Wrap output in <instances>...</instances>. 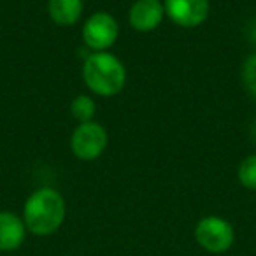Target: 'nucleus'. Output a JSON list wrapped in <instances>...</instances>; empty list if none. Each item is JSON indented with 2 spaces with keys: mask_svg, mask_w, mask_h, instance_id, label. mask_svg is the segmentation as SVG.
Listing matches in <instances>:
<instances>
[{
  "mask_svg": "<svg viewBox=\"0 0 256 256\" xmlns=\"http://www.w3.org/2000/svg\"><path fill=\"white\" fill-rule=\"evenodd\" d=\"M65 200L54 188H39L26 198L23 207V221L30 234L48 237L64 224Z\"/></svg>",
  "mask_w": 256,
  "mask_h": 256,
  "instance_id": "1",
  "label": "nucleus"
},
{
  "mask_svg": "<svg viewBox=\"0 0 256 256\" xmlns=\"http://www.w3.org/2000/svg\"><path fill=\"white\" fill-rule=\"evenodd\" d=\"M82 81L98 96H114L124 88L126 68L123 62L109 51H95L82 64Z\"/></svg>",
  "mask_w": 256,
  "mask_h": 256,
  "instance_id": "2",
  "label": "nucleus"
},
{
  "mask_svg": "<svg viewBox=\"0 0 256 256\" xmlns=\"http://www.w3.org/2000/svg\"><path fill=\"white\" fill-rule=\"evenodd\" d=\"M109 136L107 130L96 121L79 123L70 137V151L82 162H93L106 151Z\"/></svg>",
  "mask_w": 256,
  "mask_h": 256,
  "instance_id": "3",
  "label": "nucleus"
},
{
  "mask_svg": "<svg viewBox=\"0 0 256 256\" xmlns=\"http://www.w3.org/2000/svg\"><path fill=\"white\" fill-rule=\"evenodd\" d=\"M195 240L202 249L212 254L228 251L235 240L234 226L220 216H206L195 226Z\"/></svg>",
  "mask_w": 256,
  "mask_h": 256,
  "instance_id": "4",
  "label": "nucleus"
},
{
  "mask_svg": "<svg viewBox=\"0 0 256 256\" xmlns=\"http://www.w3.org/2000/svg\"><path fill=\"white\" fill-rule=\"evenodd\" d=\"M118 34L120 26L116 18L106 11L93 12L82 26V40L90 50H93V53L112 48L118 40Z\"/></svg>",
  "mask_w": 256,
  "mask_h": 256,
  "instance_id": "5",
  "label": "nucleus"
},
{
  "mask_svg": "<svg viewBox=\"0 0 256 256\" xmlns=\"http://www.w3.org/2000/svg\"><path fill=\"white\" fill-rule=\"evenodd\" d=\"M164 8L170 22L182 28L200 26L210 12L209 0H165Z\"/></svg>",
  "mask_w": 256,
  "mask_h": 256,
  "instance_id": "6",
  "label": "nucleus"
},
{
  "mask_svg": "<svg viewBox=\"0 0 256 256\" xmlns=\"http://www.w3.org/2000/svg\"><path fill=\"white\" fill-rule=\"evenodd\" d=\"M165 16V8L160 0H136L128 12L130 26L137 32H153L160 26Z\"/></svg>",
  "mask_w": 256,
  "mask_h": 256,
  "instance_id": "7",
  "label": "nucleus"
},
{
  "mask_svg": "<svg viewBox=\"0 0 256 256\" xmlns=\"http://www.w3.org/2000/svg\"><path fill=\"white\" fill-rule=\"evenodd\" d=\"M26 226L23 218L9 210H0V251H14L25 242Z\"/></svg>",
  "mask_w": 256,
  "mask_h": 256,
  "instance_id": "8",
  "label": "nucleus"
},
{
  "mask_svg": "<svg viewBox=\"0 0 256 256\" xmlns=\"http://www.w3.org/2000/svg\"><path fill=\"white\" fill-rule=\"evenodd\" d=\"M82 0H48V12L58 26H72L81 20Z\"/></svg>",
  "mask_w": 256,
  "mask_h": 256,
  "instance_id": "9",
  "label": "nucleus"
},
{
  "mask_svg": "<svg viewBox=\"0 0 256 256\" xmlns=\"http://www.w3.org/2000/svg\"><path fill=\"white\" fill-rule=\"evenodd\" d=\"M96 112V104L92 96L88 95H78L70 104V114L79 123H88L93 121Z\"/></svg>",
  "mask_w": 256,
  "mask_h": 256,
  "instance_id": "10",
  "label": "nucleus"
},
{
  "mask_svg": "<svg viewBox=\"0 0 256 256\" xmlns=\"http://www.w3.org/2000/svg\"><path fill=\"white\" fill-rule=\"evenodd\" d=\"M237 178L238 182H240L244 188L251 190V192H256V154H251V156L244 158L238 165L237 170Z\"/></svg>",
  "mask_w": 256,
  "mask_h": 256,
  "instance_id": "11",
  "label": "nucleus"
},
{
  "mask_svg": "<svg viewBox=\"0 0 256 256\" xmlns=\"http://www.w3.org/2000/svg\"><path fill=\"white\" fill-rule=\"evenodd\" d=\"M242 81H244V86L249 92V95H252L256 98V53L251 54V56L244 62V67H242Z\"/></svg>",
  "mask_w": 256,
  "mask_h": 256,
  "instance_id": "12",
  "label": "nucleus"
}]
</instances>
